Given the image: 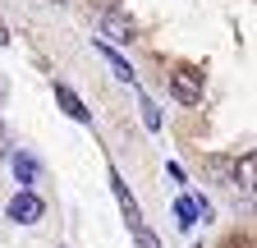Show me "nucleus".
Wrapping results in <instances>:
<instances>
[{
  "mask_svg": "<svg viewBox=\"0 0 257 248\" xmlns=\"http://www.w3.org/2000/svg\"><path fill=\"white\" fill-rule=\"evenodd\" d=\"M175 225L179 230H193V225H198V202H193V193H184L175 202Z\"/></svg>",
  "mask_w": 257,
  "mask_h": 248,
  "instance_id": "8",
  "label": "nucleus"
},
{
  "mask_svg": "<svg viewBox=\"0 0 257 248\" xmlns=\"http://www.w3.org/2000/svg\"><path fill=\"white\" fill-rule=\"evenodd\" d=\"M96 5H101L106 14H115V10H119V0H96Z\"/></svg>",
  "mask_w": 257,
  "mask_h": 248,
  "instance_id": "12",
  "label": "nucleus"
},
{
  "mask_svg": "<svg viewBox=\"0 0 257 248\" xmlns=\"http://www.w3.org/2000/svg\"><path fill=\"white\" fill-rule=\"evenodd\" d=\"M225 248H248V234H234V239H225Z\"/></svg>",
  "mask_w": 257,
  "mask_h": 248,
  "instance_id": "11",
  "label": "nucleus"
},
{
  "mask_svg": "<svg viewBox=\"0 0 257 248\" xmlns=\"http://www.w3.org/2000/svg\"><path fill=\"white\" fill-rule=\"evenodd\" d=\"M110 189H115V202H119V211H124V221H128V230H138V225H143V211H138L134 193L124 189V179H119V170H110Z\"/></svg>",
  "mask_w": 257,
  "mask_h": 248,
  "instance_id": "4",
  "label": "nucleus"
},
{
  "mask_svg": "<svg viewBox=\"0 0 257 248\" xmlns=\"http://www.w3.org/2000/svg\"><path fill=\"white\" fill-rule=\"evenodd\" d=\"M96 55H101V60H106V65L115 69V78H124L128 87H134V69H128V60H124V55H119L115 46H106V42H96Z\"/></svg>",
  "mask_w": 257,
  "mask_h": 248,
  "instance_id": "6",
  "label": "nucleus"
},
{
  "mask_svg": "<svg viewBox=\"0 0 257 248\" xmlns=\"http://www.w3.org/2000/svg\"><path fill=\"white\" fill-rule=\"evenodd\" d=\"M55 101H60V110L69 115V119H78V124H92V110L83 106V97L69 87V83H55Z\"/></svg>",
  "mask_w": 257,
  "mask_h": 248,
  "instance_id": "3",
  "label": "nucleus"
},
{
  "mask_svg": "<svg viewBox=\"0 0 257 248\" xmlns=\"http://www.w3.org/2000/svg\"><path fill=\"white\" fill-rule=\"evenodd\" d=\"M101 33H106L110 42H134V19L115 10V14H106V19H101ZM110 42H106V46H110Z\"/></svg>",
  "mask_w": 257,
  "mask_h": 248,
  "instance_id": "5",
  "label": "nucleus"
},
{
  "mask_svg": "<svg viewBox=\"0 0 257 248\" xmlns=\"http://www.w3.org/2000/svg\"><path fill=\"white\" fill-rule=\"evenodd\" d=\"M170 92L179 106H202V69H175L170 74Z\"/></svg>",
  "mask_w": 257,
  "mask_h": 248,
  "instance_id": "1",
  "label": "nucleus"
},
{
  "mask_svg": "<svg viewBox=\"0 0 257 248\" xmlns=\"http://www.w3.org/2000/svg\"><path fill=\"white\" fill-rule=\"evenodd\" d=\"M42 216H46V202L32 193V189H19V193L10 198V221H14V225H37Z\"/></svg>",
  "mask_w": 257,
  "mask_h": 248,
  "instance_id": "2",
  "label": "nucleus"
},
{
  "mask_svg": "<svg viewBox=\"0 0 257 248\" xmlns=\"http://www.w3.org/2000/svg\"><path fill=\"white\" fill-rule=\"evenodd\" d=\"M55 5H60V0H55Z\"/></svg>",
  "mask_w": 257,
  "mask_h": 248,
  "instance_id": "15",
  "label": "nucleus"
},
{
  "mask_svg": "<svg viewBox=\"0 0 257 248\" xmlns=\"http://www.w3.org/2000/svg\"><path fill=\"white\" fill-rule=\"evenodd\" d=\"M138 106H143V124H147V129H161V110H156V101H152V97H143Z\"/></svg>",
  "mask_w": 257,
  "mask_h": 248,
  "instance_id": "9",
  "label": "nucleus"
},
{
  "mask_svg": "<svg viewBox=\"0 0 257 248\" xmlns=\"http://www.w3.org/2000/svg\"><path fill=\"white\" fill-rule=\"evenodd\" d=\"M0 46H10V28L5 23H0Z\"/></svg>",
  "mask_w": 257,
  "mask_h": 248,
  "instance_id": "13",
  "label": "nucleus"
},
{
  "mask_svg": "<svg viewBox=\"0 0 257 248\" xmlns=\"http://www.w3.org/2000/svg\"><path fill=\"white\" fill-rule=\"evenodd\" d=\"M0 97H5V83H0Z\"/></svg>",
  "mask_w": 257,
  "mask_h": 248,
  "instance_id": "14",
  "label": "nucleus"
},
{
  "mask_svg": "<svg viewBox=\"0 0 257 248\" xmlns=\"http://www.w3.org/2000/svg\"><path fill=\"white\" fill-rule=\"evenodd\" d=\"M134 239H138V248H161V239H156L147 225H138V230H134Z\"/></svg>",
  "mask_w": 257,
  "mask_h": 248,
  "instance_id": "10",
  "label": "nucleus"
},
{
  "mask_svg": "<svg viewBox=\"0 0 257 248\" xmlns=\"http://www.w3.org/2000/svg\"><path fill=\"white\" fill-rule=\"evenodd\" d=\"M14 179L23 184V189H32V179H37V157H32V152H14Z\"/></svg>",
  "mask_w": 257,
  "mask_h": 248,
  "instance_id": "7",
  "label": "nucleus"
}]
</instances>
